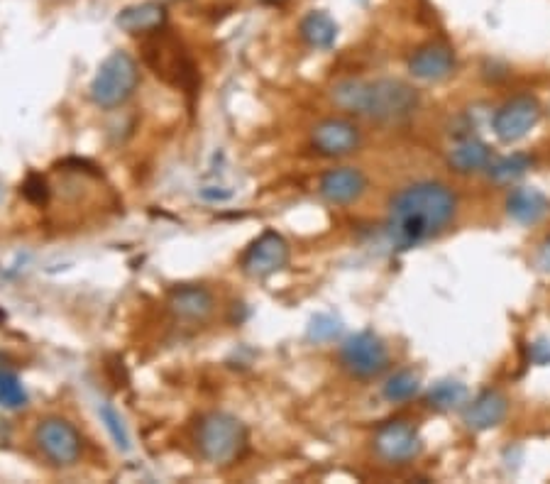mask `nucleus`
Returning a JSON list of instances; mask_svg holds the SVG:
<instances>
[{
	"instance_id": "b1692460",
	"label": "nucleus",
	"mask_w": 550,
	"mask_h": 484,
	"mask_svg": "<svg viewBox=\"0 0 550 484\" xmlns=\"http://www.w3.org/2000/svg\"><path fill=\"white\" fill-rule=\"evenodd\" d=\"M340 333V323L333 316H316L311 323V338L333 340Z\"/></svg>"
},
{
	"instance_id": "5701e85b",
	"label": "nucleus",
	"mask_w": 550,
	"mask_h": 484,
	"mask_svg": "<svg viewBox=\"0 0 550 484\" xmlns=\"http://www.w3.org/2000/svg\"><path fill=\"white\" fill-rule=\"evenodd\" d=\"M101 416H103V421H106V428L110 431V436H113L115 443H118V448L128 450L130 448V440H128V433H125V428L120 426L118 414H115V411L110 409V406H103Z\"/></svg>"
},
{
	"instance_id": "f3484780",
	"label": "nucleus",
	"mask_w": 550,
	"mask_h": 484,
	"mask_svg": "<svg viewBox=\"0 0 550 484\" xmlns=\"http://www.w3.org/2000/svg\"><path fill=\"white\" fill-rule=\"evenodd\" d=\"M489 162H492V150L487 142L477 140V137H465V140L455 142L448 154V164L458 174L482 172L489 167Z\"/></svg>"
},
{
	"instance_id": "a211bd4d",
	"label": "nucleus",
	"mask_w": 550,
	"mask_h": 484,
	"mask_svg": "<svg viewBox=\"0 0 550 484\" xmlns=\"http://www.w3.org/2000/svg\"><path fill=\"white\" fill-rule=\"evenodd\" d=\"M301 37H304L308 47L313 49H330L338 40V25L323 10H313L301 20Z\"/></svg>"
},
{
	"instance_id": "393cba45",
	"label": "nucleus",
	"mask_w": 550,
	"mask_h": 484,
	"mask_svg": "<svg viewBox=\"0 0 550 484\" xmlns=\"http://www.w3.org/2000/svg\"><path fill=\"white\" fill-rule=\"evenodd\" d=\"M531 357L536 365H548L550 362V345L546 343V340H538L536 345L531 348Z\"/></svg>"
},
{
	"instance_id": "f03ea898",
	"label": "nucleus",
	"mask_w": 550,
	"mask_h": 484,
	"mask_svg": "<svg viewBox=\"0 0 550 484\" xmlns=\"http://www.w3.org/2000/svg\"><path fill=\"white\" fill-rule=\"evenodd\" d=\"M330 96L338 108L382 123L411 118L421 106V93L401 79H345L333 86Z\"/></svg>"
},
{
	"instance_id": "2eb2a0df",
	"label": "nucleus",
	"mask_w": 550,
	"mask_h": 484,
	"mask_svg": "<svg viewBox=\"0 0 550 484\" xmlns=\"http://www.w3.org/2000/svg\"><path fill=\"white\" fill-rule=\"evenodd\" d=\"M164 20H167V10L159 3H140L130 5L118 15V27L128 35H150V32L162 30Z\"/></svg>"
},
{
	"instance_id": "f257e3e1",
	"label": "nucleus",
	"mask_w": 550,
	"mask_h": 484,
	"mask_svg": "<svg viewBox=\"0 0 550 484\" xmlns=\"http://www.w3.org/2000/svg\"><path fill=\"white\" fill-rule=\"evenodd\" d=\"M458 213V196L440 181H416L389 203L387 233L394 245L418 247L438 238Z\"/></svg>"
},
{
	"instance_id": "412c9836",
	"label": "nucleus",
	"mask_w": 550,
	"mask_h": 484,
	"mask_svg": "<svg viewBox=\"0 0 550 484\" xmlns=\"http://www.w3.org/2000/svg\"><path fill=\"white\" fill-rule=\"evenodd\" d=\"M533 167V157H528L524 152H514L509 157L497 159V162H489L487 172L494 181H514L519 176H524L528 169Z\"/></svg>"
},
{
	"instance_id": "6ab92c4d",
	"label": "nucleus",
	"mask_w": 550,
	"mask_h": 484,
	"mask_svg": "<svg viewBox=\"0 0 550 484\" xmlns=\"http://www.w3.org/2000/svg\"><path fill=\"white\" fill-rule=\"evenodd\" d=\"M426 404L436 411L460 409L462 404H467V387L458 379H443V382L433 384L426 396Z\"/></svg>"
},
{
	"instance_id": "1a4fd4ad",
	"label": "nucleus",
	"mask_w": 550,
	"mask_h": 484,
	"mask_svg": "<svg viewBox=\"0 0 550 484\" xmlns=\"http://www.w3.org/2000/svg\"><path fill=\"white\" fill-rule=\"evenodd\" d=\"M289 262V245L279 233L267 230L260 238L247 247V252L242 255V269H245L250 277L264 279L269 274L279 272Z\"/></svg>"
},
{
	"instance_id": "f8f14e48",
	"label": "nucleus",
	"mask_w": 550,
	"mask_h": 484,
	"mask_svg": "<svg viewBox=\"0 0 550 484\" xmlns=\"http://www.w3.org/2000/svg\"><path fill=\"white\" fill-rule=\"evenodd\" d=\"M367 176L355 167H338L330 169V172L323 174L321 184H318V191L326 198L328 203H335V206H350V203L360 201L365 196Z\"/></svg>"
},
{
	"instance_id": "7ed1b4c3",
	"label": "nucleus",
	"mask_w": 550,
	"mask_h": 484,
	"mask_svg": "<svg viewBox=\"0 0 550 484\" xmlns=\"http://www.w3.org/2000/svg\"><path fill=\"white\" fill-rule=\"evenodd\" d=\"M198 453L208 462L216 465H228L240 458L247 445L245 426L235 416L228 414H208L198 423L196 431Z\"/></svg>"
},
{
	"instance_id": "20e7f679",
	"label": "nucleus",
	"mask_w": 550,
	"mask_h": 484,
	"mask_svg": "<svg viewBox=\"0 0 550 484\" xmlns=\"http://www.w3.org/2000/svg\"><path fill=\"white\" fill-rule=\"evenodd\" d=\"M140 81V69L128 52H113L98 66V74L91 81V98L101 108H118L135 93Z\"/></svg>"
},
{
	"instance_id": "4468645a",
	"label": "nucleus",
	"mask_w": 550,
	"mask_h": 484,
	"mask_svg": "<svg viewBox=\"0 0 550 484\" xmlns=\"http://www.w3.org/2000/svg\"><path fill=\"white\" fill-rule=\"evenodd\" d=\"M169 308L181 321H203L216 308V299L203 286H181V289H174L172 296H169Z\"/></svg>"
},
{
	"instance_id": "bb28decb",
	"label": "nucleus",
	"mask_w": 550,
	"mask_h": 484,
	"mask_svg": "<svg viewBox=\"0 0 550 484\" xmlns=\"http://www.w3.org/2000/svg\"><path fill=\"white\" fill-rule=\"evenodd\" d=\"M264 3H282V0H264Z\"/></svg>"
},
{
	"instance_id": "9d476101",
	"label": "nucleus",
	"mask_w": 550,
	"mask_h": 484,
	"mask_svg": "<svg viewBox=\"0 0 550 484\" xmlns=\"http://www.w3.org/2000/svg\"><path fill=\"white\" fill-rule=\"evenodd\" d=\"M311 142L323 157H348L360 147L362 132L345 118H326L313 128Z\"/></svg>"
},
{
	"instance_id": "aec40b11",
	"label": "nucleus",
	"mask_w": 550,
	"mask_h": 484,
	"mask_svg": "<svg viewBox=\"0 0 550 484\" xmlns=\"http://www.w3.org/2000/svg\"><path fill=\"white\" fill-rule=\"evenodd\" d=\"M418 389H421V374L416 370H399L384 384V399L399 404V401H409Z\"/></svg>"
},
{
	"instance_id": "9b49d317",
	"label": "nucleus",
	"mask_w": 550,
	"mask_h": 484,
	"mask_svg": "<svg viewBox=\"0 0 550 484\" xmlns=\"http://www.w3.org/2000/svg\"><path fill=\"white\" fill-rule=\"evenodd\" d=\"M455 66H458V59H455L453 47L445 42L423 44L409 59L411 76L421 81H433V84L453 76Z\"/></svg>"
},
{
	"instance_id": "39448f33",
	"label": "nucleus",
	"mask_w": 550,
	"mask_h": 484,
	"mask_svg": "<svg viewBox=\"0 0 550 484\" xmlns=\"http://www.w3.org/2000/svg\"><path fill=\"white\" fill-rule=\"evenodd\" d=\"M340 360L352 377L372 379L389 367V350L374 333H357L343 343Z\"/></svg>"
},
{
	"instance_id": "dca6fc26",
	"label": "nucleus",
	"mask_w": 550,
	"mask_h": 484,
	"mask_svg": "<svg viewBox=\"0 0 550 484\" xmlns=\"http://www.w3.org/2000/svg\"><path fill=\"white\" fill-rule=\"evenodd\" d=\"M506 213L521 225L538 223L548 213V198L533 186H521L514 189L506 198Z\"/></svg>"
},
{
	"instance_id": "4be33fe9",
	"label": "nucleus",
	"mask_w": 550,
	"mask_h": 484,
	"mask_svg": "<svg viewBox=\"0 0 550 484\" xmlns=\"http://www.w3.org/2000/svg\"><path fill=\"white\" fill-rule=\"evenodd\" d=\"M27 404V394L20 379L13 372H0V406L5 409H20Z\"/></svg>"
},
{
	"instance_id": "a878e982",
	"label": "nucleus",
	"mask_w": 550,
	"mask_h": 484,
	"mask_svg": "<svg viewBox=\"0 0 550 484\" xmlns=\"http://www.w3.org/2000/svg\"><path fill=\"white\" fill-rule=\"evenodd\" d=\"M538 267H541L543 272H550V238L543 242L541 250H538Z\"/></svg>"
},
{
	"instance_id": "423d86ee",
	"label": "nucleus",
	"mask_w": 550,
	"mask_h": 484,
	"mask_svg": "<svg viewBox=\"0 0 550 484\" xmlns=\"http://www.w3.org/2000/svg\"><path fill=\"white\" fill-rule=\"evenodd\" d=\"M35 443L52 465L69 467L81 458V436L64 418H47L37 426Z\"/></svg>"
},
{
	"instance_id": "ddd939ff",
	"label": "nucleus",
	"mask_w": 550,
	"mask_h": 484,
	"mask_svg": "<svg viewBox=\"0 0 550 484\" xmlns=\"http://www.w3.org/2000/svg\"><path fill=\"white\" fill-rule=\"evenodd\" d=\"M509 414V396L499 389H487L465 406L462 421L470 431H492Z\"/></svg>"
},
{
	"instance_id": "6e6552de",
	"label": "nucleus",
	"mask_w": 550,
	"mask_h": 484,
	"mask_svg": "<svg viewBox=\"0 0 550 484\" xmlns=\"http://www.w3.org/2000/svg\"><path fill=\"white\" fill-rule=\"evenodd\" d=\"M538 120H541V103L533 96H528V93H521V96L506 101L494 113L492 130L499 140L511 145V142H519L521 137H526L528 132L536 128Z\"/></svg>"
},
{
	"instance_id": "0eeeda50",
	"label": "nucleus",
	"mask_w": 550,
	"mask_h": 484,
	"mask_svg": "<svg viewBox=\"0 0 550 484\" xmlns=\"http://www.w3.org/2000/svg\"><path fill=\"white\" fill-rule=\"evenodd\" d=\"M423 450L421 433L409 421H389L374 436V453L389 465H409Z\"/></svg>"
}]
</instances>
